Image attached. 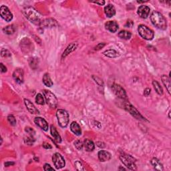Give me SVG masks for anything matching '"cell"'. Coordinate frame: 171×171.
<instances>
[{
	"instance_id": "1",
	"label": "cell",
	"mask_w": 171,
	"mask_h": 171,
	"mask_svg": "<svg viewBox=\"0 0 171 171\" xmlns=\"http://www.w3.org/2000/svg\"><path fill=\"white\" fill-rule=\"evenodd\" d=\"M22 12L25 17H26L30 22H31L35 25H40L41 23L43 21L42 15L33 7H25L23 9Z\"/></svg>"
},
{
	"instance_id": "2",
	"label": "cell",
	"mask_w": 171,
	"mask_h": 171,
	"mask_svg": "<svg viewBox=\"0 0 171 171\" xmlns=\"http://www.w3.org/2000/svg\"><path fill=\"white\" fill-rule=\"evenodd\" d=\"M150 20L155 27L160 30H165L167 27V23L165 17L159 12H153L150 16Z\"/></svg>"
},
{
	"instance_id": "3",
	"label": "cell",
	"mask_w": 171,
	"mask_h": 171,
	"mask_svg": "<svg viewBox=\"0 0 171 171\" xmlns=\"http://www.w3.org/2000/svg\"><path fill=\"white\" fill-rule=\"evenodd\" d=\"M120 159L128 169L132 170H136L137 169L136 165V159L134 157H132L131 155L124 154H124H122L120 156Z\"/></svg>"
},
{
	"instance_id": "4",
	"label": "cell",
	"mask_w": 171,
	"mask_h": 171,
	"mask_svg": "<svg viewBox=\"0 0 171 171\" xmlns=\"http://www.w3.org/2000/svg\"><path fill=\"white\" fill-rule=\"evenodd\" d=\"M58 124L62 128H66L69 123V114L65 110L59 109L56 112Z\"/></svg>"
},
{
	"instance_id": "5",
	"label": "cell",
	"mask_w": 171,
	"mask_h": 171,
	"mask_svg": "<svg viewBox=\"0 0 171 171\" xmlns=\"http://www.w3.org/2000/svg\"><path fill=\"white\" fill-rule=\"evenodd\" d=\"M42 92L48 105L52 108H56L58 105V99L55 94H53L52 92L48 90H44Z\"/></svg>"
},
{
	"instance_id": "6",
	"label": "cell",
	"mask_w": 171,
	"mask_h": 171,
	"mask_svg": "<svg viewBox=\"0 0 171 171\" xmlns=\"http://www.w3.org/2000/svg\"><path fill=\"white\" fill-rule=\"evenodd\" d=\"M140 36L146 40H151L154 36V32L144 25H140L138 28Z\"/></svg>"
},
{
	"instance_id": "7",
	"label": "cell",
	"mask_w": 171,
	"mask_h": 171,
	"mask_svg": "<svg viewBox=\"0 0 171 171\" xmlns=\"http://www.w3.org/2000/svg\"><path fill=\"white\" fill-rule=\"evenodd\" d=\"M111 88L114 94H115L116 96H118V98L123 100L127 98L126 91H125L124 89L122 88L120 85L117 84H114L112 85Z\"/></svg>"
},
{
	"instance_id": "8",
	"label": "cell",
	"mask_w": 171,
	"mask_h": 171,
	"mask_svg": "<svg viewBox=\"0 0 171 171\" xmlns=\"http://www.w3.org/2000/svg\"><path fill=\"white\" fill-rule=\"evenodd\" d=\"M52 161L55 167L57 168V169H60V168H62L65 167V160L60 153L56 152L53 155Z\"/></svg>"
},
{
	"instance_id": "9",
	"label": "cell",
	"mask_w": 171,
	"mask_h": 171,
	"mask_svg": "<svg viewBox=\"0 0 171 171\" xmlns=\"http://www.w3.org/2000/svg\"><path fill=\"white\" fill-rule=\"evenodd\" d=\"M20 46H21L22 50L25 53H27L29 52H31L34 49V45L32 43L30 40L28 38H24L21 41L20 43Z\"/></svg>"
},
{
	"instance_id": "10",
	"label": "cell",
	"mask_w": 171,
	"mask_h": 171,
	"mask_svg": "<svg viewBox=\"0 0 171 171\" xmlns=\"http://www.w3.org/2000/svg\"><path fill=\"white\" fill-rule=\"evenodd\" d=\"M0 15L5 21L11 22L13 19V14L9 9L6 6H1L0 7Z\"/></svg>"
},
{
	"instance_id": "11",
	"label": "cell",
	"mask_w": 171,
	"mask_h": 171,
	"mask_svg": "<svg viewBox=\"0 0 171 171\" xmlns=\"http://www.w3.org/2000/svg\"><path fill=\"white\" fill-rule=\"evenodd\" d=\"M125 108L126 109L127 111H128L130 114H131L132 116H134L135 118L141 120H146L143 116H142L141 114H140V112L134 108V107L131 105L130 104H127L125 106Z\"/></svg>"
},
{
	"instance_id": "12",
	"label": "cell",
	"mask_w": 171,
	"mask_h": 171,
	"mask_svg": "<svg viewBox=\"0 0 171 171\" xmlns=\"http://www.w3.org/2000/svg\"><path fill=\"white\" fill-rule=\"evenodd\" d=\"M13 77L17 83H23L24 82V71L21 68L16 69L13 73Z\"/></svg>"
},
{
	"instance_id": "13",
	"label": "cell",
	"mask_w": 171,
	"mask_h": 171,
	"mask_svg": "<svg viewBox=\"0 0 171 171\" xmlns=\"http://www.w3.org/2000/svg\"><path fill=\"white\" fill-rule=\"evenodd\" d=\"M35 124L39 126L41 129L44 130V131H47L48 130V124L46 120L42 117H36L34 119Z\"/></svg>"
},
{
	"instance_id": "14",
	"label": "cell",
	"mask_w": 171,
	"mask_h": 171,
	"mask_svg": "<svg viewBox=\"0 0 171 171\" xmlns=\"http://www.w3.org/2000/svg\"><path fill=\"white\" fill-rule=\"evenodd\" d=\"M150 9L148 6H141L139 7L138 9V14L139 15V16L141 18L146 19L149 16Z\"/></svg>"
},
{
	"instance_id": "15",
	"label": "cell",
	"mask_w": 171,
	"mask_h": 171,
	"mask_svg": "<svg viewBox=\"0 0 171 171\" xmlns=\"http://www.w3.org/2000/svg\"><path fill=\"white\" fill-rule=\"evenodd\" d=\"M24 103H25V106H26V108L27 109V110L29 111L31 114H38L40 113L39 110L35 108L34 104H33L31 101L29 100L24 99Z\"/></svg>"
},
{
	"instance_id": "16",
	"label": "cell",
	"mask_w": 171,
	"mask_h": 171,
	"mask_svg": "<svg viewBox=\"0 0 171 171\" xmlns=\"http://www.w3.org/2000/svg\"><path fill=\"white\" fill-rule=\"evenodd\" d=\"M78 46V44L77 42H73L72 43V44H70V45H69L66 48L64 52H63L62 53V59L65 58L66 56H68L70 53L73 52L74 51L77 49Z\"/></svg>"
},
{
	"instance_id": "17",
	"label": "cell",
	"mask_w": 171,
	"mask_h": 171,
	"mask_svg": "<svg viewBox=\"0 0 171 171\" xmlns=\"http://www.w3.org/2000/svg\"><path fill=\"white\" fill-rule=\"evenodd\" d=\"M98 159L101 162H106L108 161L111 159V154L106 150H102L98 152Z\"/></svg>"
},
{
	"instance_id": "18",
	"label": "cell",
	"mask_w": 171,
	"mask_h": 171,
	"mask_svg": "<svg viewBox=\"0 0 171 171\" xmlns=\"http://www.w3.org/2000/svg\"><path fill=\"white\" fill-rule=\"evenodd\" d=\"M105 27L110 32L115 33L118 29V24L114 21H109L105 24Z\"/></svg>"
},
{
	"instance_id": "19",
	"label": "cell",
	"mask_w": 171,
	"mask_h": 171,
	"mask_svg": "<svg viewBox=\"0 0 171 171\" xmlns=\"http://www.w3.org/2000/svg\"><path fill=\"white\" fill-rule=\"evenodd\" d=\"M104 13L108 17H113L116 14V9L113 5L108 4L104 7Z\"/></svg>"
},
{
	"instance_id": "20",
	"label": "cell",
	"mask_w": 171,
	"mask_h": 171,
	"mask_svg": "<svg viewBox=\"0 0 171 171\" xmlns=\"http://www.w3.org/2000/svg\"><path fill=\"white\" fill-rule=\"evenodd\" d=\"M70 129L74 134H75L77 136H80L82 134V130L77 122H72L70 124Z\"/></svg>"
},
{
	"instance_id": "21",
	"label": "cell",
	"mask_w": 171,
	"mask_h": 171,
	"mask_svg": "<svg viewBox=\"0 0 171 171\" xmlns=\"http://www.w3.org/2000/svg\"><path fill=\"white\" fill-rule=\"evenodd\" d=\"M57 25V22L53 19H46L43 20L40 24V25L44 27H52Z\"/></svg>"
},
{
	"instance_id": "22",
	"label": "cell",
	"mask_w": 171,
	"mask_h": 171,
	"mask_svg": "<svg viewBox=\"0 0 171 171\" xmlns=\"http://www.w3.org/2000/svg\"><path fill=\"white\" fill-rule=\"evenodd\" d=\"M84 146L86 151L88 152L93 151L94 149H95V144H94L93 141L89 139H86L84 140Z\"/></svg>"
},
{
	"instance_id": "23",
	"label": "cell",
	"mask_w": 171,
	"mask_h": 171,
	"mask_svg": "<svg viewBox=\"0 0 171 171\" xmlns=\"http://www.w3.org/2000/svg\"><path fill=\"white\" fill-rule=\"evenodd\" d=\"M50 131L51 134H52V136L54 138V139L56 141H57L58 143H60L62 142V138H61L60 135L58 133V132L56 130V127L53 126V125H52L50 127Z\"/></svg>"
},
{
	"instance_id": "24",
	"label": "cell",
	"mask_w": 171,
	"mask_h": 171,
	"mask_svg": "<svg viewBox=\"0 0 171 171\" xmlns=\"http://www.w3.org/2000/svg\"><path fill=\"white\" fill-rule=\"evenodd\" d=\"M161 80L163 84H164L166 89H167L168 92L169 94H170V78H168L167 75L163 74L161 76Z\"/></svg>"
},
{
	"instance_id": "25",
	"label": "cell",
	"mask_w": 171,
	"mask_h": 171,
	"mask_svg": "<svg viewBox=\"0 0 171 171\" xmlns=\"http://www.w3.org/2000/svg\"><path fill=\"white\" fill-rule=\"evenodd\" d=\"M151 164L153 166L156 170L162 171L164 170V168H163V166L162 165V163L159 161V159H157V158H153L151 160Z\"/></svg>"
},
{
	"instance_id": "26",
	"label": "cell",
	"mask_w": 171,
	"mask_h": 171,
	"mask_svg": "<svg viewBox=\"0 0 171 171\" xmlns=\"http://www.w3.org/2000/svg\"><path fill=\"white\" fill-rule=\"evenodd\" d=\"M103 54L104 56H106V57L110 58H118L120 56L119 53L118 52H116V50H108L105 51V52H103Z\"/></svg>"
},
{
	"instance_id": "27",
	"label": "cell",
	"mask_w": 171,
	"mask_h": 171,
	"mask_svg": "<svg viewBox=\"0 0 171 171\" xmlns=\"http://www.w3.org/2000/svg\"><path fill=\"white\" fill-rule=\"evenodd\" d=\"M43 83L44 84L45 86H46L47 87H51L53 85V82L51 79L49 74H45L43 76Z\"/></svg>"
},
{
	"instance_id": "28",
	"label": "cell",
	"mask_w": 171,
	"mask_h": 171,
	"mask_svg": "<svg viewBox=\"0 0 171 171\" xmlns=\"http://www.w3.org/2000/svg\"><path fill=\"white\" fill-rule=\"evenodd\" d=\"M118 36L124 40H129L131 38V33L126 30H122L118 33Z\"/></svg>"
},
{
	"instance_id": "29",
	"label": "cell",
	"mask_w": 171,
	"mask_h": 171,
	"mask_svg": "<svg viewBox=\"0 0 171 171\" xmlns=\"http://www.w3.org/2000/svg\"><path fill=\"white\" fill-rule=\"evenodd\" d=\"M152 85L153 87H154L155 91L157 92V93L159 95H162L163 94V90L162 88L161 87V86L160 85V84L157 81L154 80L152 82Z\"/></svg>"
},
{
	"instance_id": "30",
	"label": "cell",
	"mask_w": 171,
	"mask_h": 171,
	"mask_svg": "<svg viewBox=\"0 0 171 171\" xmlns=\"http://www.w3.org/2000/svg\"><path fill=\"white\" fill-rule=\"evenodd\" d=\"M15 27L14 25H7V26L3 28V32L5 33V34H8V35H11L13 34L15 32Z\"/></svg>"
},
{
	"instance_id": "31",
	"label": "cell",
	"mask_w": 171,
	"mask_h": 171,
	"mask_svg": "<svg viewBox=\"0 0 171 171\" xmlns=\"http://www.w3.org/2000/svg\"><path fill=\"white\" fill-rule=\"evenodd\" d=\"M29 63L30 67L32 69H35L38 65V60L36 58H31L29 60Z\"/></svg>"
},
{
	"instance_id": "32",
	"label": "cell",
	"mask_w": 171,
	"mask_h": 171,
	"mask_svg": "<svg viewBox=\"0 0 171 171\" xmlns=\"http://www.w3.org/2000/svg\"><path fill=\"white\" fill-rule=\"evenodd\" d=\"M35 102H36V103L38 104H40V105H44L45 104L44 96H43L41 94H38L36 96H35Z\"/></svg>"
},
{
	"instance_id": "33",
	"label": "cell",
	"mask_w": 171,
	"mask_h": 171,
	"mask_svg": "<svg viewBox=\"0 0 171 171\" xmlns=\"http://www.w3.org/2000/svg\"><path fill=\"white\" fill-rule=\"evenodd\" d=\"M24 141L25 144L28 145H33L34 142H35V139L33 135H29V136H27L26 138H25Z\"/></svg>"
},
{
	"instance_id": "34",
	"label": "cell",
	"mask_w": 171,
	"mask_h": 171,
	"mask_svg": "<svg viewBox=\"0 0 171 171\" xmlns=\"http://www.w3.org/2000/svg\"><path fill=\"white\" fill-rule=\"evenodd\" d=\"M7 120H8L9 123L11 124L12 126H16V118L13 115H9L7 116Z\"/></svg>"
},
{
	"instance_id": "35",
	"label": "cell",
	"mask_w": 171,
	"mask_h": 171,
	"mask_svg": "<svg viewBox=\"0 0 171 171\" xmlns=\"http://www.w3.org/2000/svg\"><path fill=\"white\" fill-rule=\"evenodd\" d=\"M74 146L78 150H80L82 149L84 146V143L82 141H80V140H76V141L74 142Z\"/></svg>"
},
{
	"instance_id": "36",
	"label": "cell",
	"mask_w": 171,
	"mask_h": 171,
	"mask_svg": "<svg viewBox=\"0 0 171 171\" xmlns=\"http://www.w3.org/2000/svg\"><path fill=\"white\" fill-rule=\"evenodd\" d=\"M1 55L2 57H10V56H12V53L11 52L8 51L6 49H2L1 50Z\"/></svg>"
},
{
	"instance_id": "37",
	"label": "cell",
	"mask_w": 171,
	"mask_h": 171,
	"mask_svg": "<svg viewBox=\"0 0 171 171\" xmlns=\"http://www.w3.org/2000/svg\"><path fill=\"white\" fill-rule=\"evenodd\" d=\"M75 167L78 170H84V167L82 163L80 161H76L75 162Z\"/></svg>"
},
{
	"instance_id": "38",
	"label": "cell",
	"mask_w": 171,
	"mask_h": 171,
	"mask_svg": "<svg viewBox=\"0 0 171 171\" xmlns=\"http://www.w3.org/2000/svg\"><path fill=\"white\" fill-rule=\"evenodd\" d=\"M25 131L27 132V133L29 134V135H33V136H34L35 134V131L33 130L32 128L30 127H25Z\"/></svg>"
},
{
	"instance_id": "39",
	"label": "cell",
	"mask_w": 171,
	"mask_h": 171,
	"mask_svg": "<svg viewBox=\"0 0 171 171\" xmlns=\"http://www.w3.org/2000/svg\"><path fill=\"white\" fill-rule=\"evenodd\" d=\"M105 45H106L105 43H100L99 44L97 45L96 46L95 48H94V50H96V51L101 50L102 48H104V46H105Z\"/></svg>"
},
{
	"instance_id": "40",
	"label": "cell",
	"mask_w": 171,
	"mask_h": 171,
	"mask_svg": "<svg viewBox=\"0 0 171 171\" xmlns=\"http://www.w3.org/2000/svg\"><path fill=\"white\" fill-rule=\"evenodd\" d=\"M44 170L45 171H49V170H54L53 168H52L49 164H45L44 166Z\"/></svg>"
},
{
	"instance_id": "41",
	"label": "cell",
	"mask_w": 171,
	"mask_h": 171,
	"mask_svg": "<svg viewBox=\"0 0 171 171\" xmlns=\"http://www.w3.org/2000/svg\"><path fill=\"white\" fill-rule=\"evenodd\" d=\"M134 25V22L132 21L131 19H128V21L126 22V24H125V27H132Z\"/></svg>"
},
{
	"instance_id": "42",
	"label": "cell",
	"mask_w": 171,
	"mask_h": 171,
	"mask_svg": "<svg viewBox=\"0 0 171 171\" xmlns=\"http://www.w3.org/2000/svg\"><path fill=\"white\" fill-rule=\"evenodd\" d=\"M93 78L94 79V80H95L96 82L98 83V84H99V85H100V86L103 85V82L101 80V79H100L98 77H95V76H93Z\"/></svg>"
},
{
	"instance_id": "43",
	"label": "cell",
	"mask_w": 171,
	"mask_h": 171,
	"mask_svg": "<svg viewBox=\"0 0 171 171\" xmlns=\"http://www.w3.org/2000/svg\"><path fill=\"white\" fill-rule=\"evenodd\" d=\"M96 145L98 147L100 148V149H104V148H105V146H106L105 144H104V142H97Z\"/></svg>"
},
{
	"instance_id": "44",
	"label": "cell",
	"mask_w": 171,
	"mask_h": 171,
	"mask_svg": "<svg viewBox=\"0 0 171 171\" xmlns=\"http://www.w3.org/2000/svg\"><path fill=\"white\" fill-rule=\"evenodd\" d=\"M0 67H1V73H5V72H7V68L2 63H0Z\"/></svg>"
},
{
	"instance_id": "45",
	"label": "cell",
	"mask_w": 171,
	"mask_h": 171,
	"mask_svg": "<svg viewBox=\"0 0 171 171\" xmlns=\"http://www.w3.org/2000/svg\"><path fill=\"white\" fill-rule=\"evenodd\" d=\"M43 147L45 149H51L52 148V146H51L49 143H48V142H44V144H43Z\"/></svg>"
},
{
	"instance_id": "46",
	"label": "cell",
	"mask_w": 171,
	"mask_h": 171,
	"mask_svg": "<svg viewBox=\"0 0 171 171\" xmlns=\"http://www.w3.org/2000/svg\"><path fill=\"white\" fill-rule=\"evenodd\" d=\"M91 2H92V3L98 4L99 6H104V5L105 4V1H103V0H102V1L101 0V1H91Z\"/></svg>"
},
{
	"instance_id": "47",
	"label": "cell",
	"mask_w": 171,
	"mask_h": 171,
	"mask_svg": "<svg viewBox=\"0 0 171 171\" xmlns=\"http://www.w3.org/2000/svg\"><path fill=\"white\" fill-rule=\"evenodd\" d=\"M150 92H151V90H150V88H146L144 92V95L145 96H149L150 94Z\"/></svg>"
},
{
	"instance_id": "48",
	"label": "cell",
	"mask_w": 171,
	"mask_h": 171,
	"mask_svg": "<svg viewBox=\"0 0 171 171\" xmlns=\"http://www.w3.org/2000/svg\"><path fill=\"white\" fill-rule=\"evenodd\" d=\"M14 165V162H7L5 163V166H6V167H9V166H12Z\"/></svg>"
}]
</instances>
